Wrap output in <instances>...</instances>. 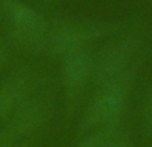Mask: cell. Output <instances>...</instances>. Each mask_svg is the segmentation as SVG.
I'll list each match as a JSON object with an SVG mask.
<instances>
[{
  "label": "cell",
  "mask_w": 152,
  "mask_h": 147,
  "mask_svg": "<svg viewBox=\"0 0 152 147\" xmlns=\"http://www.w3.org/2000/svg\"><path fill=\"white\" fill-rule=\"evenodd\" d=\"M107 147H134L132 139L129 137V132L124 127V124L115 131V134L112 135L111 140L108 142Z\"/></svg>",
  "instance_id": "9"
},
{
  "label": "cell",
  "mask_w": 152,
  "mask_h": 147,
  "mask_svg": "<svg viewBox=\"0 0 152 147\" xmlns=\"http://www.w3.org/2000/svg\"><path fill=\"white\" fill-rule=\"evenodd\" d=\"M27 145H28V143H24V145H21V146H19V147H27Z\"/></svg>",
  "instance_id": "11"
},
{
  "label": "cell",
  "mask_w": 152,
  "mask_h": 147,
  "mask_svg": "<svg viewBox=\"0 0 152 147\" xmlns=\"http://www.w3.org/2000/svg\"><path fill=\"white\" fill-rule=\"evenodd\" d=\"M60 79L64 92L67 115H71L77 107V102L88 87L94 76V52L84 51L60 60Z\"/></svg>",
  "instance_id": "5"
},
{
  "label": "cell",
  "mask_w": 152,
  "mask_h": 147,
  "mask_svg": "<svg viewBox=\"0 0 152 147\" xmlns=\"http://www.w3.org/2000/svg\"><path fill=\"white\" fill-rule=\"evenodd\" d=\"M139 68L92 88L79 122V135L96 130H112L124 124Z\"/></svg>",
  "instance_id": "1"
},
{
  "label": "cell",
  "mask_w": 152,
  "mask_h": 147,
  "mask_svg": "<svg viewBox=\"0 0 152 147\" xmlns=\"http://www.w3.org/2000/svg\"><path fill=\"white\" fill-rule=\"evenodd\" d=\"M5 62H7V51H5V48L3 47L1 42H0V68L5 64Z\"/></svg>",
  "instance_id": "10"
},
{
  "label": "cell",
  "mask_w": 152,
  "mask_h": 147,
  "mask_svg": "<svg viewBox=\"0 0 152 147\" xmlns=\"http://www.w3.org/2000/svg\"><path fill=\"white\" fill-rule=\"evenodd\" d=\"M39 79L29 70L12 75L0 87V119L7 123L31 103L39 92Z\"/></svg>",
  "instance_id": "6"
},
{
  "label": "cell",
  "mask_w": 152,
  "mask_h": 147,
  "mask_svg": "<svg viewBox=\"0 0 152 147\" xmlns=\"http://www.w3.org/2000/svg\"><path fill=\"white\" fill-rule=\"evenodd\" d=\"M143 39L136 32L118 35L94 54V76L91 87L115 80L140 67L143 62Z\"/></svg>",
  "instance_id": "2"
},
{
  "label": "cell",
  "mask_w": 152,
  "mask_h": 147,
  "mask_svg": "<svg viewBox=\"0 0 152 147\" xmlns=\"http://www.w3.org/2000/svg\"><path fill=\"white\" fill-rule=\"evenodd\" d=\"M140 119H142V127L144 132L152 137V84L147 88L143 98Z\"/></svg>",
  "instance_id": "8"
},
{
  "label": "cell",
  "mask_w": 152,
  "mask_h": 147,
  "mask_svg": "<svg viewBox=\"0 0 152 147\" xmlns=\"http://www.w3.org/2000/svg\"><path fill=\"white\" fill-rule=\"evenodd\" d=\"M3 5L12 28L13 40L32 52L45 51L50 24L44 16L19 0H4Z\"/></svg>",
  "instance_id": "4"
},
{
  "label": "cell",
  "mask_w": 152,
  "mask_h": 147,
  "mask_svg": "<svg viewBox=\"0 0 152 147\" xmlns=\"http://www.w3.org/2000/svg\"><path fill=\"white\" fill-rule=\"evenodd\" d=\"M121 126L112 130H96V131H91L87 134H81L79 135V139L74 147H107L112 135Z\"/></svg>",
  "instance_id": "7"
},
{
  "label": "cell",
  "mask_w": 152,
  "mask_h": 147,
  "mask_svg": "<svg viewBox=\"0 0 152 147\" xmlns=\"http://www.w3.org/2000/svg\"><path fill=\"white\" fill-rule=\"evenodd\" d=\"M110 32H119L112 24L92 20H64L50 26L45 51L59 60L91 51L92 46Z\"/></svg>",
  "instance_id": "3"
}]
</instances>
